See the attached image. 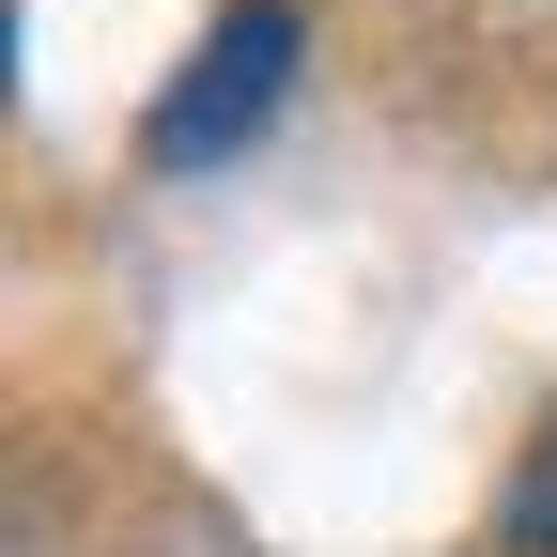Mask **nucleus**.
I'll return each mask as SVG.
<instances>
[{"mask_svg":"<svg viewBox=\"0 0 557 557\" xmlns=\"http://www.w3.org/2000/svg\"><path fill=\"white\" fill-rule=\"evenodd\" d=\"M295 47H310V16H295V0H233V16L186 47V78L156 94L139 156H156V171H201V156H233V139H248L278 94H295Z\"/></svg>","mask_w":557,"mask_h":557,"instance_id":"1","label":"nucleus"},{"mask_svg":"<svg viewBox=\"0 0 557 557\" xmlns=\"http://www.w3.org/2000/svg\"><path fill=\"white\" fill-rule=\"evenodd\" d=\"M496 542H511V557H557V418H542V434H527V465H511Z\"/></svg>","mask_w":557,"mask_h":557,"instance_id":"2","label":"nucleus"}]
</instances>
